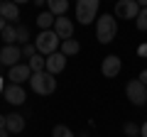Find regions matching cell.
<instances>
[{"label": "cell", "instance_id": "1", "mask_svg": "<svg viewBox=\"0 0 147 137\" xmlns=\"http://www.w3.org/2000/svg\"><path fill=\"white\" fill-rule=\"evenodd\" d=\"M118 34V20L115 15H100L96 20V37L100 44H110Z\"/></svg>", "mask_w": 147, "mask_h": 137}, {"label": "cell", "instance_id": "2", "mask_svg": "<svg viewBox=\"0 0 147 137\" xmlns=\"http://www.w3.org/2000/svg\"><path fill=\"white\" fill-rule=\"evenodd\" d=\"M34 47H37V52L42 54V56H52V54L59 52L61 39L57 37V32H54V30H47V32H39V34H37Z\"/></svg>", "mask_w": 147, "mask_h": 137}, {"label": "cell", "instance_id": "3", "mask_svg": "<svg viewBox=\"0 0 147 137\" xmlns=\"http://www.w3.org/2000/svg\"><path fill=\"white\" fill-rule=\"evenodd\" d=\"M30 86L37 95H52L57 91V79L52 74H47V71H39V74H32Z\"/></svg>", "mask_w": 147, "mask_h": 137}, {"label": "cell", "instance_id": "4", "mask_svg": "<svg viewBox=\"0 0 147 137\" xmlns=\"http://www.w3.org/2000/svg\"><path fill=\"white\" fill-rule=\"evenodd\" d=\"M98 0H79L76 3V20L81 25H91L93 20H98Z\"/></svg>", "mask_w": 147, "mask_h": 137}, {"label": "cell", "instance_id": "5", "mask_svg": "<svg viewBox=\"0 0 147 137\" xmlns=\"http://www.w3.org/2000/svg\"><path fill=\"white\" fill-rule=\"evenodd\" d=\"M125 93H127V98H130V103H132V105H137V108H142V105L147 103V86L142 83L140 79L127 81Z\"/></svg>", "mask_w": 147, "mask_h": 137}, {"label": "cell", "instance_id": "6", "mask_svg": "<svg viewBox=\"0 0 147 137\" xmlns=\"http://www.w3.org/2000/svg\"><path fill=\"white\" fill-rule=\"evenodd\" d=\"M140 10L142 7L137 0H120L115 3V20H137Z\"/></svg>", "mask_w": 147, "mask_h": 137}, {"label": "cell", "instance_id": "7", "mask_svg": "<svg viewBox=\"0 0 147 137\" xmlns=\"http://www.w3.org/2000/svg\"><path fill=\"white\" fill-rule=\"evenodd\" d=\"M22 59V47H17V44H10V47H3L0 49V64L7 68L17 66Z\"/></svg>", "mask_w": 147, "mask_h": 137}, {"label": "cell", "instance_id": "8", "mask_svg": "<svg viewBox=\"0 0 147 137\" xmlns=\"http://www.w3.org/2000/svg\"><path fill=\"white\" fill-rule=\"evenodd\" d=\"M120 71H123V59L120 56L110 54V56L103 59V64H100V74H103L105 79H115Z\"/></svg>", "mask_w": 147, "mask_h": 137}, {"label": "cell", "instance_id": "9", "mask_svg": "<svg viewBox=\"0 0 147 137\" xmlns=\"http://www.w3.org/2000/svg\"><path fill=\"white\" fill-rule=\"evenodd\" d=\"M7 79H10V83H15V86H22L25 81H30L32 79L30 64H17V66L7 68Z\"/></svg>", "mask_w": 147, "mask_h": 137}, {"label": "cell", "instance_id": "10", "mask_svg": "<svg viewBox=\"0 0 147 137\" xmlns=\"http://www.w3.org/2000/svg\"><path fill=\"white\" fill-rule=\"evenodd\" d=\"M5 100L10 103V105H22L25 103V98H27V93H25V88L22 86H15V83H10V86H5Z\"/></svg>", "mask_w": 147, "mask_h": 137}, {"label": "cell", "instance_id": "11", "mask_svg": "<svg viewBox=\"0 0 147 137\" xmlns=\"http://www.w3.org/2000/svg\"><path fill=\"white\" fill-rule=\"evenodd\" d=\"M54 32H57V37L61 39V42H66V39H71V34H74V22L69 20V17H57Z\"/></svg>", "mask_w": 147, "mask_h": 137}, {"label": "cell", "instance_id": "12", "mask_svg": "<svg viewBox=\"0 0 147 137\" xmlns=\"http://www.w3.org/2000/svg\"><path fill=\"white\" fill-rule=\"evenodd\" d=\"M0 17L5 22H17L20 20V5L17 3H10V0H3L0 3Z\"/></svg>", "mask_w": 147, "mask_h": 137}, {"label": "cell", "instance_id": "13", "mask_svg": "<svg viewBox=\"0 0 147 137\" xmlns=\"http://www.w3.org/2000/svg\"><path fill=\"white\" fill-rule=\"evenodd\" d=\"M64 68H66V56H64L61 52H57V54H52V56H47V74L57 76L59 71H64Z\"/></svg>", "mask_w": 147, "mask_h": 137}, {"label": "cell", "instance_id": "14", "mask_svg": "<svg viewBox=\"0 0 147 137\" xmlns=\"http://www.w3.org/2000/svg\"><path fill=\"white\" fill-rule=\"evenodd\" d=\"M25 130V115H20V113H10L7 115V132H22Z\"/></svg>", "mask_w": 147, "mask_h": 137}, {"label": "cell", "instance_id": "15", "mask_svg": "<svg viewBox=\"0 0 147 137\" xmlns=\"http://www.w3.org/2000/svg\"><path fill=\"white\" fill-rule=\"evenodd\" d=\"M54 22H57V17H54L49 10H44V12H39V15H37V27H39L42 32L54 30Z\"/></svg>", "mask_w": 147, "mask_h": 137}, {"label": "cell", "instance_id": "16", "mask_svg": "<svg viewBox=\"0 0 147 137\" xmlns=\"http://www.w3.org/2000/svg\"><path fill=\"white\" fill-rule=\"evenodd\" d=\"M49 12H52L54 17H66V10H69V3L66 0H49L47 3Z\"/></svg>", "mask_w": 147, "mask_h": 137}, {"label": "cell", "instance_id": "17", "mask_svg": "<svg viewBox=\"0 0 147 137\" xmlns=\"http://www.w3.org/2000/svg\"><path fill=\"white\" fill-rule=\"evenodd\" d=\"M30 68H32V74H39V71H47V56H42V54H37V56H32L30 61Z\"/></svg>", "mask_w": 147, "mask_h": 137}, {"label": "cell", "instance_id": "18", "mask_svg": "<svg viewBox=\"0 0 147 137\" xmlns=\"http://www.w3.org/2000/svg\"><path fill=\"white\" fill-rule=\"evenodd\" d=\"M79 42L76 39H66V42H61V47H59V52L64 54V56H74V54H79Z\"/></svg>", "mask_w": 147, "mask_h": 137}, {"label": "cell", "instance_id": "19", "mask_svg": "<svg viewBox=\"0 0 147 137\" xmlns=\"http://www.w3.org/2000/svg\"><path fill=\"white\" fill-rule=\"evenodd\" d=\"M3 39H5V47L15 44V42H17V27H15V25H7L5 30H3Z\"/></svg>", "mask_w": 147, "mask_h": 137}, {"label": "cell", "instance_id": "20", "mask_svg": "<svg viewBox=\"0 0 147 137\" xmlns=\"http://www.w3.org/2000/svg\"><path fill=\"white\" fill-rule=\"evenodd\" d=\"M135 27L140 32H147V7L140 10V15H137V20H135Z\"/></svg>", "mask_w": 147, "mask_h": 137}, {"label": "cell", "instance_id": "21", "mask_svg": "<svg viewBox=\"0 0 147 137\" xmlns=\"http://www.w3.org/2000/svg\"><path fill=\"white\" fill-rule=\"evenodd\" d=\"M52 137H74V132L69 130L66 125H54V130H52Z\"/></svg>", "mask_w": 147, "mask_h": 137}, {"label": "cell", "instance_id": "22", "mask_svg": "<svg viewBox=\"0 0 147 137\" xmlns=\"http://www.w3.org/2000/svg\"><path fill=\"white\" fill-rule=\"evenodd\" d=\"M123 132H125L127 137H140V125H135V122H125V125H123Z\"/></svg>", "mask_w": 147, "mask_h": 137}, {"label": "cell", "instance_id": "23", "mask_svg": "<svg viewBox=\"0 0 147 137\" xmlns=\"http://www.w3.org/2000/svg\"><path fill=\"white\" fill-rule=\"evenodd\" d=\"M15 27H17V42H22V47H25L27 39H30V30L25 25H15Z\"/></svg>", "mask_w": 147, "mask_h": 137}, {"label": "cell", "instance_id": "24", "mask_svg": "<svg viewBox=\"0 0 147 137\" xmlns=\"http://www.w3.org/2000/svg\"><path fill=\"white\" fill-rule=\"evenodd\" d=\"M37 54H39V52H37L34 42H27L25 47H22V56H25V59H32V56H37Z\"/></svg>", "mask_w": 147, "mask_h": 137}, {"label": "cell", "instance_id": "25", "mask_svg": "<svg viewBox=\"0 0 147 137\" xmlns=\"http://www.w3.org/2000/svg\"><path fill=\"white\" fill-rule=\"evenodd\" d=\"M0 130H7V115H0Z\"/></svg>", "mask_w": 147, "mask_h": 137}, {"label": "cell", "instance_id": "26", "mask_svg": "<svg viewBox=\"0 0 147 137\" xmlns=\"http://www.w3.org/2000/svg\"><path fill=\"white\" fill-rule=\"evenodd\" d=\"M137 54H140V56H147V44H140V47H137Z\"/></svg>", "mask_w": 147, "mask_h": 137}, {"label": "cell", "instance_id": "27", "mask_svg": "<svg viewBox=\"0 0 147 137\" xmlns=\"http://www.w3.org/2000/svg\"><path fill=\"white\" fill-rule=\"evenodd\" d=\"M140 137H147V120L142 122V127H140Z\"/></svg>", "mask_w": 147, "mask_h": 137}, {"label": "cell", "instance_id": "28", "mask_svg": "<svg viewBox=\"0 0 147 137\" xmlns=\"http://www.w3.org/2000/svg\"><path fill=\"white\" fill-rule=\"evenodd\" d=\"M140 81H142V83L147 86V68H145V71H142V74H140Z\"/></svg>", "mask_w": 147, "mask_h": 137}, {"label": "cell", "instance_id": "29", "mask_svg": "<svg viewBox=\"0 0 147 137\" xmlns=\"http://www.w3.org/2000/svg\"><path fill=\"white\" fill-rule=\"evenodd\" d=\"M5 27H7V22L3 20V17H0V34H3V30H5Z\"/></svg>", "mask_w": 147, "mask_h": 137}, {"label": "cell", "instance_id": "30", "mask_svg": "<svg viewBox=\"0 0 147 137\" xmlns=\"http://www.w3.org/2000/svg\"><path fill=\"white\" fill-rule=\"evenodd\" d=\"M0 137H7V130H0Z\"/></svg>", "mask_w": 147, "mask_h": 137}, {"label": "cell", "instance_id": "31", "mask_svg": "<svg viewBox=\"0 0 147 137\" xmlns=\"http://www.w3.org/2000/svg\"><path fill=\"white\" fill-rule=\"evenodd\" d=\"M0 91H5V88H3V76H0Z\"/></svg>", "mask_w": 147, "mask_h": 137}, {"label": "cell", "instance_id": "32", "mask_svg": "<svg viewBox=\"0 0 147 137\" xmlns=\"http://www.w3.org/2000/svg\"><path fill=\"white\" fill-rule=\"evenodd\" d=\"M0 66H3V64H0Z\"/></svg>", "mask_w": 147, "mask_h": 137}]
</instances>
